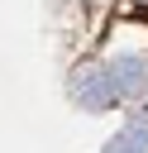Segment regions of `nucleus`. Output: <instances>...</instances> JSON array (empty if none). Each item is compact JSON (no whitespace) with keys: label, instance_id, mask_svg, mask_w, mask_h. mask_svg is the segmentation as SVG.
I'll list each match as a JSON object with an SVG mask.
<instances>
[{"label":"nucleus","instance_id":"obj_1","mask_svg":"<svg viewBox=\"0 0 148 153\" xmlns=\"http://www.w3.org/2000/svg\"><path fill=\"white\" fill-rule=\"evenodd\" d=\"M76 96H81V100L95 110V105H105V100L115 96V76H110V72H91V76L76 86Z\"/></svg>","mask_w":148,"mask_h":153},{"label":"nucleus","instance_id":"obj_2","mask_svg":"<svg viewBox=\"0 0 148 153\" xmlns=\"http://www.w3.org/2000/svg\"><path fill=\"white\" fill-rule=\"evenodd\" d=\"M115 76H119V86H124V91H143V81H148V76H143V62H134V57H124Z\"/></svg>","mask_w":148,"mask_h":153}]
</instances>
